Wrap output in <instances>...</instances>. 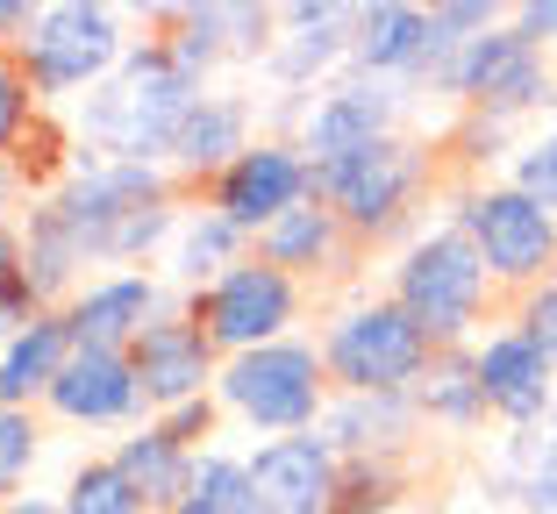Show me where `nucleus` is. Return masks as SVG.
<instances>
[{"mask_svg":"<svg viewBox=\"0 0 557 514\" xmlns=\"http://www.w3.org/2000/svg\"><path fill=\"white\" fill-rule=\"evenodd\" d=\"M508 322L550 358V372H557V279H543V286H529L522 300H508Z\"/></svg>","mask_w":557,"mask_h":514,"instance_id":"39","label":"nucleus"},{"mask_svg":"<svg viewBox=\"0 0 557 514\" xmlns=\"http://www.w3.org/2000/svg\"><path fill=\"white\" fill-rule=\"evenodd\" d=\"M172 514H214V507H200V500H186V507H172Z\"/></svg>","mask_w":557,"mask_h":514,"instance_id":"45","label":"nucleus"},{"mask_svg":"<svg viewBox=\"0 0 557 514\" xmlns=\"http://www.w3.org/2000/svg\"><path fill=\"white\" fill-rule=\"evenodd\" d=\"M500 179H515L522 193H536L543 208L557 215V122H550V129H536V136H522V150L508 158Z\"/></svg>","mask_w":557,"mask_h":514,"instance_id":"37","label":"nucleus"},{"mask_svg":"<svg viewBox=\"0 0 557 514\" xmlns=\"http://www.w3.org/2000/svg\"><path fill=\"white\" fill-rule=\"evenodd\" d=\"M15 200H22V186H15V172H8V165H0V222H15V215H22V208H15Z\"/></svg>","mask_w":557,"mask_h":514,"instance_id":"44","label":"nucleus"},{"mask_svg":"<svg viewBox=\"0 0 557 514\" xmlns=\"http://www.w3.org/2000/svg\"><path fill=\"white\" fill-rule=\"evenodd\" d=\"M258 136H264L258 100L236 93V86H208V93L194 100V115L180 122V136H172V158H164V172L180 179L186 200H200L250 143H258Z\"/></svg>","mask_w":557,"mask_h":514,"instance_id":"17","label":"nucleus"},{"mask_svg":"<svg viewBox=\"0 0 557 514\" xmlns=\"http://www.w3.org/2000/svg\"><path fill=\"white\" fill-rule=\"evenodd\" d=\"M58 507H65V514H150L144 493L122 479V465L108 457V450H100V457H79V465L65 472V486H58Z\"/></svg>","mask_w":557,"mask_h":514,"instance_id":"32","label":"nucleus"},{"mask_svg":"<svg viewBox=\"0 0 557 514\" xmlns=\"http://www.w3.org/2000/svg\"><path fill=\"white\" fill-rule=\"evenodd\" d=\"M314 436L336 457H414V443L429 429H422L414 393H336Z\"/></svg>","mask_w":557,"mask_h":514,"instance_id":"23","label":"nucleus"},{"mask_svg":"<svg viewBox=\"0 0 557 514\" xmlns=\"http://www.w3.org/2000/svg\"><path fill=\"white\" fill-rule=\"evenodd\" d=\"M508 29L522 36V43H536L543 58H557V0H522V8H508Z\"/></svg>","mask_w":557,"mask_h":514,"instance_id":"41","label":"nucleus"},{"mask_svg":"<svg viewBox=\"0 0 557 514\" xmlns=\"http://www.w3.org/2000/svg\"><path fill=\"white\" fill-rule=\"evenodd\" d=\"M230 29H236V65L258 72L278 43V8L272 0H230Z\"/></svg>","mask_w":557,"mask_h":514,"instance_id":"38","label":"nucleus"},{"mask_svg":"<svg viewBox=\"0 0 557 514\" xmlns=\"http://www.w3.org/2000/svg\"><path fill=\"white\" fill-rule=\"evenodd\" d=\"M200 200H208L214 215H230L236 229L258 243L278 215H294V208L314 200V165H308V150H300L294 136H258Z\"/></svg>","mask_w":557,"mask_h":514,"instance_id":"14","label":"nucleus"},{"mask_svg":"<svg viewBox=\"0 0 557 514\" xmlns=\"http://www.w3.org/2000/svg\"><path fill=\"white\" fill-rule=\"evenodd\" d=\"M8 172H15L22 200H50V193H58V186L79 172V136H72V115L44 108V115H36V129L22 136V150L8 158Z\"/></svg>","mask_w":557,"mask_h":514,"instance_id":"30","label":"nucleus"},{"mask_svg":"<svg viewBox=\"0 0 557 514\" xmlns=\"http://www.w3.org/2000/svg\"><path fill=\"white\" fill-rule=\"evenodd\" d=\"M36 115H44V100L29 93V79H22L15 50H0V165L22 150V136L36 129Z\"/></svg>","mask_w":557,"mask_h":514,"instance_id":"36","label":"nucleus"},{"mask_svg":"<svg viewBox=\"0 0 557 514\" xmlns=\"http://www.w3.org/2000/svg\"><path fill=\"white\" fill-rule=\"evenodd\" d=\"M172 308H180V293L164 286V272H94L58 315H65L79 350H129Z\"/></svg>","mask_w":557,"mask_h":514,"instance_id":"18","label":"nucleus"},{"mask_svg":"<svg viewBox=\"0 0 557 514\" xmlns=\"http://www.w3.org/2000/svg\"><path fill=\"white\" fill-rule=\"evenodd\" d=\"M250 258V236L236 229L230 215H214L208 200H186V215H180V229H172V250H164V286L172 293H208L222 272H236Z\"/></svg>","mask_w":557,"mask_h":514,"instance_id":"24","label":"nucleus"},{"mask_svg":"<svg viewBox=\"0 0 557 514\" xmlns=\"http://www.w3.org/2000/svg\"><path fill=\"white\" fill-rule=\"evenodd\" d=\"M314 200L336 208V222L358 236L364 258L372 250H408L429 229L422 208L443 200V158H436V143H422L408 129L379 136L372 150H350L336 165H314Z\"/></svg>","mask_w":557,"mask_h":514,"instance_id":"3","label":"nucleus"},{"mask_svg":"<svg viewBox=\"0 0 557 514\" xmlns=\"http://www.w3.org/2000/svg\"><path fill=\"white\" fill-rule=\"evenodd\" d=\"M108 457H115L122 479L144 493L150 514H172V507H186V500H194V457H200V450L172 443L158 422H144V429L115 436V450H108Z\"/></svg>","mask_w":557,"mask_h":514,"instance_id":"26","label":"nucleus"},{"mask_svg":"<svg viewBox=\"0 0 557 514\" xmlns=\"http://www.w3.org/2000/svg\"><path fill=\"white\" fill-rule=\"evenodd\" d=\"M550 436H557V415H550Z\"/></svg>","mask_w":557,"mask_h":514,"instance_id":"46","label":"nucleus"},{"mask_svg":"<svg viewBox=\"0 0 557 514\" xmlns=\"http://www.w3.org/2000/svg\"><path fill=\"white\" fill-rule=\"evenodd\" d=\"M443 222L479 250L500 300H522L529 286L557 279V215L515 179H450L443 172Z\"/></svg>","mask_w":557,"mask_h":514,"instance_id":"6","label":"nucleus"},{"mask_svg":"<svg viewBox=\"0 0 557 514\" xmlns=\"http://www.w3.org/2000/svg\"><path fill=\"white\" fill-rule=\"evenodd\" d=\"M250 250H258L264 265H278L286 279H300L308 293H344V286H358V272H364L358 236H350L344 222H336V208H322V200L278 215Z\"/></svg>","mask_w":557,"mask_h":514,"instance_id":"19","label":"nucleus"},{"mask_svg":"<svg viewBox=\"0 0 557 514\" xmlns=\"http://www.w3.org/2000/svg\"><path fill=\"white\" fill-rule=\"evenodd\" d=\"M194 500L214 514H258V493H250V450L214 443L194 457Z\"/></svg>","mask_w":557,"mask_h":514,"instance_id":"33","label":"nucleus"},{"mask_svg":"<svg viewBox=\"0 0 557 514\" xmlns=\"http://www.w3.org/2000/svg\"><path fill=\"white\" fill-rule=\"evenodd\" d=\"M129 22H144V36H158L194 86H214L236 65L230 0H150V8H129Z\"/></svg>","mask_w":557,"mask_h":514,"instance_id":"22","label":"nucleus"},{"mask_svg":"<svg viewBox=\"0 0 557 514\" xmlns=\"http://www.w3.org/2000/svg\"><path fill=\"white\" fill-rule=\"evenodd\" d=\"M408 100H414V86L344 72V79H329L322 93L308 100L294 143L308 150V165H336V158H350V150H372L379 136L408 129Z\"/></svg>","mask_w":557,"mask_h":514,"instance_id":"12","label":"nucleus"},{"mask_svg":"<svg viewBox=\"0 0 557 514\" xmlns=\"http://www.w3.org/2000/svg\"><path fill=\"white\" fill-rule=\"evenodd\" d=\"M458 36H443L429 8L414 0H358V22H350V72L364 79H394L414 93H443V72L458 58Z\"/></svg>","mask_w":557,"mask_h":514,"instance_id":"11","label":"nucleus"},{"mask_svg":"<svg viewBox=\"0 0 557 514\" xmlns=\"http://www.w3.org/2000/svg\"><path fill=\"white\" fill-rule=\"evenodd\" d=\"M350 0H278V43L258 65V79L272 86V100H308L329 79L350 72Z\"/></svg>","mask_w":557,"mask_h":514,"instance_id":"13","label":"nucleus"},{"mask_svg":"<svg viewBox=\"0 0 557 514\" xmlns=\"http://www.w3.org/2000/svg\"><path fill=\"white\" fill-rule=\"evenodd\" d=\"M479 358V386H486V408H493V429L500 436H529V429H550L557 415V372L508 315L493 322L486 336L472 343Z\"/></svg>","mask_w":557,"mask_h":514,"instance_id":"15","label":"nucleus"},{"mask_svg":"<svg viewBox=\"0 0 557 514\" xmlns=\"http://www.w3.org/2000/svg\"><path fill=\"white\" fill-rule=\"evenodd\" d=\"M58 222L72 229L86 265L100 272H158L172 229L186 215V193L164 165H108V158H79L58 193H50Z\"/></svg>","mask_w":557,"mask_h":514,"instance_id":"1","label":"nucleus"},{"mask_svg":"<svg viewBox=\"0 0 557 514\" xmlns=\"http://www.w3.org/2000/svg\"><path fill=\"white\" fill-rule=\"evenodd\" d=\"M0 514H65V507H58V493H36V486H29V493L0 500Z\"/></svg>","mask_w":557,"mask_h":514,"instance_id":"43","label":"nucleus"},{"mask_svg":"<svg viewBox=\"0 0 557 514\" xmlns=\"http://www.w3.org/2000/svg\"><path fill=\"white\" fill-rule=\"evenodd\" d=\"M36 465H44V422H36V408H0V500L29 493Z\"/></svg>","mask_w":557,"mask_h":514,"instance_id":"34","label":"nucleus"},{"mask_svg":"<svg viewBox=\"0 0 557 514\" xmlns=\"http://www.w3.org/2000/svg\"><path fill=\"white\" fill-rule=\"evenodd\" d=\"M15 222H22V272H29L36 300H44V308H65V300L94 279V272H86V258H79V243H72V229L58 222V208H50V200H29Z\"/></svg>","mask_w":557,"mask_h":514,"instance_id":"27","label":"nucleus"},{"mask_svg":"<svg viewBox=\"0 0 557 514\" xmlns=\"http://www.w3.org/2000/svg\"><path fill=\"white\" fill-rule=\"evenodd\" d=\"M72 329L58 308H44V315L29 322V329L0 336V408H44V393L58 386V372L72 365Z\"/></svg>","mask_w":557,"mask_h":514,"instance_id":"25","label":"nucleus"},{"mask_svg":"<svg viewBox=\"0 0 557 514\" xmlns=\"http://www.w3.org/2000/svg\"><path fill=\"white\" fill-rule=\"evenodd\" d=\"M150 422H158L172 443H186V450H214V436H222V422H230V415H222V400L208 393V400H186V408H172V415H150Z\"/></svg>","mask_w":557,"mask_h":514,"instance_id":"40","label":"nucleus"},{"mask_svg":"<svg viewBox=\"0 0 557 514\" xmlns=\"http://www.w3.org/2000/svg\"><path fill=\"white\" fill-rule=\"evenodd\" d=\"M180 308L200 322V329H208V343L222 350V358H244V350H264V343L300 336L314 293L300 279H286L278 265H264L258 250H250L236 272H222L208 293H186Z\"/></svg>","mask_w":557,"mask_h":514,"instance_id":"10","label":"nucleus"},{"mask_svg":"<svg viewBox=\"0 0 557 514\" xmlns=\"http://www.w3.org/2000/svg\"><path fill=\"white\" fill-rule=\"evenodd\" d=\"M129 43H136L129 8H108V0H36L29 36L15 43V65H22V79H29V93L65 115L94 86L115 79Z\"/></svg>","mask_w":557,"mask_h":514,"instance_id":"7","label":"nucleus"},{"mask_svg":"<svg viewBox=\"0 0 557 514\" xmlns=\"http://www.w3.org/2000/svg\"><path fill=\"white\" fill-rule=\"evenodd\" d=\"M314 350L336 393H414L436 365L429 329L394 293H344L314 315Z\"/></svg>","mask_w":557,"mask_h":514,"instance_id":"5","label":"nucleus"},{"mask_svg":"<svg viewBox=\"0 0 557 514\" xmlns=\"http://www.w3.org/2000/svg\"><path fill=\"white\" fill-rule=\"evenodd\" d=\"M129 365H136V386H144V408L150 415H172V408H186V400L214 393L222 350L208 343V329H200L186 308H172V315H158L129 343Z\"/></svg>","mask_w":557,"mask_h":514,"instance_id":"16","label":"nucleus"},{"mask_svg":"<svg viewBox=\"0 0 557 514\" xmlns=\"http://www.w3.org/2000/svg\"><path fill=\"white\" fill-rule=\"evenodd\" d=\"M336 465H344V457H336L314 429L250 443V493H258V514H329Z\"/></svg>","mask_w":557,"mask_h":514,"instance_id":"21","label":"nucleus"},{"mask_svg":"<svg viewBox=\"0 0 557 514\" xmlns=\"http://www.w3.org/2000/svg\"><path fill=\"white\" fill-rule=\"evenodd\" d=\"M414 408H422V429H443V436L493 429V408H486V386H479L472 350H436L429 379L414 386Z\"/></svg>","mask_w":557,"mask_h":514,"instance_id":"28","label":"nucleus"},{"mask_svg":"<svg viewBox=\"0 0 557 514\" xmlns=\"http://www.w3.org/2000/svg\"><path fill=\"white\" fill-rule=\"evenodd\" d=\"M36 315H44V300L22 272V222H0V336L29 329Z\"/></svg>","mask_w":557,"mask_h":514,"instance_id":"35","label":"nucleus"},{"mask_svg":"<svg viewBox=\"0 0 557 514\" xmlns=\"http://www.w3.org/2000/svg\"><path fill=\"white\" fill-rule=\"evenodd\" d=\"M208 86H194L172 50L158 36H136L129 58L115 65V79L94 86V93L72 108V136H79V158H108V165H164L172 158V136L194 115V100Z\"/></svg>","mask_w":557,"mask_h":514,"instance_id":"2","label":"nucleus"},{"mask_svg":"<svg viewBox=\"0 0 557 514\" xmlns=\"http://www.w3.org/2000/svg\"><path fill=\"white\" fill-rule=\"evenodd\" d=\"M386 293L422 322L436 350H472L493 322L508 315V300H500L493 272L479 265V250L465 243L450 222H429L408 250H394V265H386Z\"/></svg>","mask_w":557,"mask_h":514,"instance_id":"4","label":"nucleus"},{"mask_svg":"<svg viewBox=\"0 0 557 514\" xmlns=\"http://www.w3.org/2000/svg\"><path fill=\"white\" fill-rule=\"evenodd\" d=\"M436 100H450L458 115H486V122L522 129V122H536V115L557 108V58H543L536 43H522V36L500 22V29L472 36V43L450 58Z\"/></svg>","mask_w":557,"mask_h":514,"instance_id":"9","label":"nucleus"},{"mask_svg":"<svg viewBox=\"0 0 557 514\" xmlns=\"http://www.w3.org/2000/svg\"><path fill=\"white\" fill-rule=\"evenodd\" d=\"M414 493V457H344L329 514H400Z\"/></svg>","mask_w":557,"mask_h":514,"instance_id":"31","label":"nucleus"},{"mask_svg":"<svg viewBox=\"0 0 557 514\" xmlns=\"http://www.w3.org/2000/svg\"><path fill=\"white\" fill-rule=\"evenodd\" d=\"M36 22V0H0V50H15Z\"/></svg>","mask_w":557,"mask_h":514,"instance_id":"42","label":"nucleus"},{"mask_svg":"<svg viewBox=\"0 0 557 514\" xmlns=\"http://www.w3.org/2000/svg\"><path fill=\"white\" fill-rule=\"evenodd\" d=\"M493 493L515 500L522 514H557V436L550 429L500 436V450H493Z\"/></svg>","mask_w":557,"mask_h":514,"instance_id":"29","label":"nucleus"},{"mask_svg":"<svg viewBox=\"0 0 557 514\" xmlns=\"http://www.w3.org/2000/svg\"><path fill=\"white\" fill-rule=\"evenodd\" d=\"M214 400H222V415L244 422V429L264 443V436H308V429H322L336 386H329V372H322L314 329H300V336H286V343L222 358Z\"/></svg>","mask_w":557,"mask_h":514,"instance_id":"8","label":"nucleus"},{"mask_svg":"<svg viewBox=\"0 0 557 514\" xmlns=\"http://www.w3.org/2000/svg\"><path fill=\"white\" fill-rule=\"evenodd\" d=\"M44 415L65 429H144V386H136L129 350H72V365L58 372V386L44 393Z\"/></svg>","mask_w":557,"mask_h":514,"instance_id":"20","label":"nucleus"}]
</instances>
